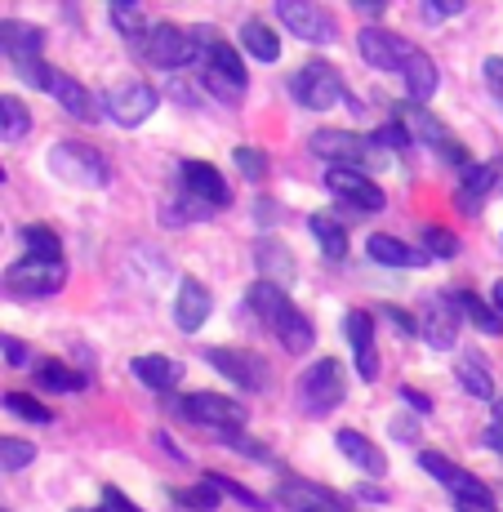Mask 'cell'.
Returning <instances> with one entry per match:
<instances>
[{"instance_id": "6da1fadb", "label": "cell", "mask_w": 503, "mask_h": 512, "mask_svg": "<svg viewBox=\"0 0 503 512\" xmlns=\"http://www.w3.org/2000/svg\"><path fill=\"white\" fill-rule=\"evenodd\" d=\"M250 308L259 312L263 321H268V330L276 334V343H281L285 352H294V357H299V352H308L312 343H317V330H312L308 312L294 308L290 294L276 290V285L254 281L250 285Z\"/></svg>"}, {"instance_id": "7a4b0ae2", "label": "cell", "mask_w": 503, "mask_h": 512, "mask_svg": "<svg viewBox=\"0 0 503 512\" xmlns=\"http://www.w3.org/2000/svg\"><path fill=\"white\" fill-rule=\"evenodd\" d=\"M196 36V45H201V58H205V85H210V94H219L223 103H241V94H245V63H241V54H236L232 45H223V41H214L210 32H192Z\"/></svg>"}, {"instance_id": "3957f363", "label": "cell", "mask_w": 503, "mask_h": 512, "mask_svg": "<svg viewBox=\"0 0 503 512\" xmlns=\"http://www.w3.org/2000/svg\"><path fill=\"white\" fill-rule=\"evenodd\" d=\"M343 392H348V383H343V370L339 361H317V366H308L299 374V388H294V397H299V410L312 419H325L330 410H339Z\"/></svg>"}, {"instance_id": "277c9868", "label": "cell", "mask_w": 503, "mask_h": 512, "mask_svg": "<svg viewBox=\"0 0 503 512\" xmlns=\"http://www.w3.org/2000/svg\"><path fill=\"white\" fill-rule=\"evenodd\" d=\"M179 415L187 423H196V428H214L223 432V437H236V428H245V406L232 397H223V392H192V397L179 401Z\"/></svg>"}, {"instance_id": "5b68a950", "label": "cell", "mask_w": 503, "mask_h": 512, "mask_svg": "<svg viewBox=\"0 0 503 512\" xmlns=\"http://www.w3.org/2000/svg\"><path fill=\"white\" fill-rule=\"evenodd\" d=\"M308 143H312V152L334 165V170H361L366 174V170L379 165V147H374L370 139H361V134H352V130H317Z\"/></svg>"}, {"instance_id": "8992f818", "label": "cell", "mask_w": 503, "mask_h": 512, "mask_svg": "<svg viewBox=\"0 0 503 512\" xmlns=\"http://www.w3.org/2000/svg\"><path fill=\"white\" fill-rule=\"evenodd\" d=\"M49 170H54V179L76 183V187H107V179H112L103 156H98L94 147H81V143L49 147Z\"/></svg>"}, {"instance_id": "52a82bcc", "label": "cell", "mask_w": 503, "mask_h": 512, "mask_svg": "<svg viewBox=\"0 0 503 512\" xmlns=\"http://www.w3.org/2000/svg\"><path fill=\"white\" fill-rule=\"evenodd\" d=\"M290 94L294 103L303 107V112H330V107H339L348 90H343V76L334 72L330 63H308L299 67V76L290 81Z\"/></svg>"}, {"instance_id": "ba28073f", "label": "cell", "mask_w": 503, "mask_h": 512, "mask_svg": "<svg viewBox=\"0 0 503 512\" xmlns=\"http://www.w3.org/2000/svg\"><path fill=\"white\" fill-rule=\"evenodd\" d=\"M67 281V263H49V259H18L14 268H5V290L23 294V299H49L58 294Z\"/></svg>"}, {"instance_id": "9c48e42d", "label": "cell", "mask_w": 503, "mask_h": 512, "mask_svg": "<svg viewBox=\"0 0 503 512\" xmlns=\"http://www.w3.org/2000/svg\"><path fill=\"white\" fill-rule=\"evenodd\" d=\"M143 54H147V63H152V67H170V72H174V67L196 63V58H201V45H196V36L183 32V27L156 23V27H147Z\"/></svg>"}, {"instance_id": "30bf717a", "label": "cell", "mask_w": 503, "mask_h": 512, "mask_svg": "<svg viewBox=\"0 0 503 512\" xmlns=\"http://www.w3.org/2000/svg\"><path fill=\"white\" fill-rule=\"evenodd\" d=\"M401 116H406V121H401V130H406L410 139L428 143L432 152L441 156V161H450V165H472V161H468V152L459 147V139H455V134H450L446 125H441L432 112H423V107L406 103V112H401Z\"/></svg>"}, {"instance_id": "8fae6325", "label": "cell", "mask_w": 503, "mask_h": 512, "mask_svg": "<svg viewBox=\"0 0 503 512\" xmlns=\"http://www.w3.org/2000/svg\"><path fill=\"white\" fill-rule=\"evenodd\" d=\"M276 18L290 27V36L308 45H330L334 41V18L312 0H276Z\"/></svg>"}, {"instance_id": "7c38bea8", "label": "cell", "mask_w": 503, "mask_h": 512, "mask_svg": "<svg viewBox=\"0 0 503 512\" xmlns=\"http://www.w3.org/2000/svg\"><path fill=\"white\" fill-rule=\"evenodd\" d=\"M325 187H330L334 196H339L343 205H352V210H366V214H379L383 205H388V196H383V187L370 179V174L361 170H330L325 174Z\"/></svg>"}, {"instance_id": "4fadbf2b", "label": "cell", "mask_w": 503, "mask_h": 512, "mask_svg": "<svg viewBox=\"0 0 503 512\" xmlns=\"http://www.w3.org/2000/svg\"><path fill=\"white\" fill-rule=\"evenodd\" d=\"M156 103H161V94H156L152 85L130 81V85H121V90L107 94V116H112L116 125H125V130H134V125H143L147 116L156 112Z\"/></svg>"}, {"instance_id": "5bb4252c", "label": "cell", "mask_w": 503, "mask_h": 512, "mask_svg": "<svg viewBox=\"0 0 503 512\" xmlns=\"http://www.w3.org/2000/svg\"><path fill=\"white\" fill-rule=\"evenodd\" d=\"M205 361H210L223 379H232L236 388H245V392H263V388H268V366H263L259 357H250V352L210 348V352H205Z\"/></svg>"}, {"instance_id": "9a60e30c", "label": "cell", "mask_w": 503, "mask_h": 512, "mask_svg": "<svg viewBox=\"0 0 503 512\" xmlns=\"http://www.w3.org/2000/svg\"><path fill=\"white\" fill-rule=\"evenodd\" d=\"M419 468L428 472V477H437L441 486H450L455 490V499H495L490 495V486L481 477H472L468 468H459L455 459H446V455H437V450H423L419 455Z\"/></svg>"}, {"instance_id": "2e32d148", "label": "cell", "mask_w": 503, "mask_h": 512, "mask_svg": "<svg viewBox=\"0 0 503 512\" xmlns=\"http://www.w3.org/2000/svg\"><path fill=\"white\" fill-rule=\"evenodd\" d=\"M419 334L432 343L437 352H450L459 339V308L450 294H428V303H423V326Z\"/></svg>"}, {"instance_id": "e0dca14e", "label": "cell", "mask_w": 503, "mask_h": 512, "mask_svg": "<svg viewBox=\"0 0 503 512\" xmlns=\"http://www.w3.org/2000/svg\"><path fill=\"white\" fill-rule=\"evenodd\" d=\"M179 179H183V192L192 196V201L210 205V210H223V205L232 201V187L223 183V174L214 170V165H205V161H183Z\"/></svg>"}, {"instance_id": "ac0fdd59", "label": "cell", "mask_w": 503, "mask_h": 512, "mask_svg": "<svg viewBox=\"0 0 503 512\" xmlns=\"http://www.w3.org/2000/svg\"><path fill=\"white\" fill-rule=\"evenodd\" d=\"M357 49L370 67H379V72H401V63H406V54L414 45L401 41V36H392V32H383V27H361Z\"/></svg>"}, {"instance_id": "d6986e66", "label": "cell", "mask_w": 503, "mask_h": 512, "mask_svg": "<svg viewBox=\"0 0 503 512\" xmlns=\"http://www.w3.org/2000/svg\"><path fill=\"white\" fill-rule=\"evenodd\" d=\"M343 334H348V343H352V357H357V374L366 383L379 379V348H374V321L366 317V312H348L343 317Z\"/></svg>"}, {"instance_id": "ffe728a7", "label": "cell", "mask_w": 503, "mask_h": 512, "mask_svg": "<svg viewBox=\"0 0 503 512\" xmlns=\"http://www.w3.org/2000/svg\"><path fill=\"white\" fill-rule=\"evenodd\" d=\"M0 49L14 58V67L27 63H41V49H45V32L36 23H23V18H5L0 23Z\"/></svg>"}, {"instance_id": "44dd1931", "label": "cell", "mask_w": 503, "mask_h": 512, "mask_svg": "<svg viewBox=\"0 0 503 512\" xmlns=\"http://www.w3.org/2000/svg\"><path fill=\"white\" fill-rule=\"evenodd\" d=\"M210 312H214L210 290H205L196 277H183L179 294H174V326H179L183 334H196L205 321H210Z\"/></svg>"}, {"instance_id": "7402d4cb", "label": "cell", "mask_w": 503, "mask_h": 512, "mask_svg": "<svg viewBox=\"0 0 503 512\" xmlns=\"http://www.w3.org/2000/svg\"><path fill=\"white\" fill-rule=\"evenodd\" d=\"M401 81H406L410 103L419 107V103H428V98L437 94L441 72H437V63H432V58L423 54V49H410V54H406V63H401Z\"/></svg>"}, {"instance_id": "603a6c76", "label": "cell", "mask_w": 503, "mask_h": 512, "mask_svg": "<svg viewBox=\"0 0 503 512\" xmlns=\"http://www.w3.org/2000/svg\"><path fill=\"white\" fill-rule=\"evenodd\" d=\"M281 495L294 499V508L299 512H357L348 499H339L334 490H325V486H312V481H285Z\"/></svg>"}, {"instance_id": "cb8c5ba5", "label": "cell", "mask_w": 503, "mask_h": 512, "mask_svg": "<svg viewBox=\"0 0 503 512\" xmlns=\"http://www.w3.org/2000/svg\"><path fill=\"white\" fill-rule=\"evenodd\" d=\"M130 370H134V379H143L152 392H170V388H179V379H183V366H179L174 357H165V352H147V357H134Z\"/></svg>"}, {"instance_id": "d4e9b609", "label": "cell", "mask_w": 503, "mask_h": 512, "mask_svg": "<svg viewBox=\"0 0 503 512\" xmlns=\"http://www.w3.org/2000/svg\"><path fill=\"white\" fill-rule=\"evenodd\" d=\"M254 263H259V272L263 277L259 281H268V285H290L294 281V272H299V263H294V254L285 250L281 241H259L254 245Z\"/></svg>"}, {"instance_id": "484cf974", "label": "cell", "mask_w": 503, "mask_h": 512, "mask_svg": "<svg viewBox=\"0 0 503 512\" xmlns=\"http://www.w3.org/2000/svg\"><path fill=\"white\" fill-rule=\"evenodd\" d=\"M366 250H370L374 263H383V268H423V263H428L423 250H414V245L397 241V236H388V232H374L366 241Z\"/></svg>"}, {"instance_id": "4316f807", "label": "cell", "mask_w": 503, "mask_h": 512, "mask_svg": "<svg viewBox=\"0 0 503 512\" xmlns=\"http://www.w3.org/2000/svg\"><path fill=\"white\" fill-rule=\"evenodd\" d=\"M49 94L58 98V107H63L67 116H76V121H98L94 112V94L85 90V85H76L67 72H54V81H49Z\"/></svg>"}, {"instance_id": "83f0119b", "label": "cell", "mask_w": 503, "mask_h": 512, "mask_svg": "<svg viewBox=\"0 0 503 512\" xmlns=\"http://www.w3.org/2000/svg\"><path fill=\"white\" fill-rule=\"evenodd\" d=\"M334 441H339V450H343V455H348V459H352V464H357L361 472H366V477H383V472H388V459H383V450L374 446L370 437H361V432L343 428Z\"/></svg>"}, {"instance_id": "f1b7e54d", "label": "cell", "mask_w": 503, "mask_h": 512, "mask_svg": "<svg viewBox=\"0 0 503 512\" xmlns=\"http://www.w3.org/2000/svg\"><path fill=\"white\" fill-rule=\"evenodd\" d=\"M495 179H499V165H463V187H459V205L468 214L481 210L490 192H495Z\"/></svg>"}, {"instance_id": "f546056e", "label": "cell", "mask_w": 503, "mask_h": 512, "mask_svg": "<svg viewBox=\"0 0 503 512\" xmlns=\"http://www.w3.org/2000/svg\"><path fill=\"white\" fill-rule=\"evenodd\" d=\"M455 379L463 383V392L477 401H495V379H490L486 361H481V352H463L455 361Z\"/></svg>"}, {"instance_id": "4dcf8cb0", "label": "cell", "mask_w": 503, "mask_h": 512, "mask_svg": "<svg viewBox=\"0 0 503 512\" xmlns=\"http://www.w3.org/2000/svg\"><path fill=\"white\" fill-rule=\"evenodd\" d=\"M241 49L254 63H276V58H281V41H276V32L268 23H259V18H250V23L241 27Z\"/></svg>"}, {"instance_id": "1f68e13d", "label": "cell", "mask_w": 503, "mask_h": 512, "mask_svg": "<svg viewBox=\"0 0 503 512\" xmlns=\"http://www.w3.org/2000/svg\"><path fill=\"white\" fill-rule=\"evenodd\" d=\"M308 232L317 236L321 254H325V259H330V263L348 259V232H343L334 219H325V214H312V219H308Z\"/></svg>"}, {"instance_id": "d6a6232c", "label": "cell", "mask_w": 503, "mask_h": 512, "mask_svg": "<svg viewBox=\"0 0 503 512\" xmlns=\"http://www.w3.org/2000/svg\"><path fill=\"white\" fill-rule=\"evenodd\" d=\"M450 299H455L459 317H468V321H472V326H477L481 334H503V321L495 317V308H486V303H481L472 290H455V294H450Z\"/></svg>"}, {"instance_id": "836d02e7", "label": "cell", "mask_w": 503, "mask_h": 512, "mask_svg": "<svg viewBox=\"0 0 503 512\" xmlns=\"http://www.w3.org/2000/svg\"><path fill=\"white\" fill-rule=\"evenodd\" d=\"M36 383H41V392H63V397L81 392V374L67 370L63 361H54V357H45L41 366H36Z\"/></svg>"}, {"instance_id": "e575fe53", "label": "cell", "mask_w": 503, "mask_h": 512, "mask_svg": "<svg viewBox=\"0 0 503 512\" xmlns=\"http://www.w3.org/2000/svg\"><path fill=\"white\" fill-rule=\"evenodd\" d=\"M27 130H32V112L18 98H0V139L18 143V139H27Z\"/></svg>"}, {"instance_id": "d590c367", "label": "cell", "mask_w": 503, "mask_h": 512, "mask_svg": "<svg viewBox=\"0 0 503 512\" xmlns=\"http://www.w3.org/2000/svg\"><path fill=\"white\" fill-rule=\"evenodd\" d=\"M23 245H27V259H49V263L63 259V241L49 228H36V223L23 228Z\"/></svg>"}, {"instance_id": "8d00e7d4", "label": "cell", "mask_w": 503, "mask_h": 512, "mask_svg": "<svg viewBox=\"0 0 503 512\" xmlns=\"http://www.w3.org/2000/svg\"><path fill=\"white\" fill-rule=\"evenodd\" d=\"M112 27L125 36V41H138V36H147V14L134 5V0H116L112 5Z\"/></svg>"}, {"instance_id": "74e56055", "label": "cell", "mask_w": 503, "mask_h": 512, "mask_svg": "<svg viewBox=\"0 0 503 512\" xmlns=\"http://www.w3.org/2000/svg\"><path fill=\"white\" fill-rule=\"evenodd\" d=\"M205 486H214V490H219V495H232L241 508L268 512V499H259V495H254V490H245V486H236L232 477H219V472H210V477H205Z\"/></svg>"}, {"instance_id": "f35d334b", "label": "cell", "mask_w": 503, "mask_h": 512, "mask_svg": "<svg viewBox=\"0 0 503 512\" xmlns=\"http://www.w3.org/2000/svg\"><path fill=\"white\" fill-rule=\"evenodd\" d=\"M36 459V446L32 441H18V437H0V468H9V472H18V468H27Z\"/></svg>"}, {"instance_id": "ab89813d", "label": "cell", "mask_w": 503, "mask_h": 512, "mask_svg": "<svg viewBox=\"0 0 503 512\" xmlns=\"http://www.w3.org/2000/svg\"><path fill=\"white\" fill-rule=\"evenodd\" d=\"M5 410H14L18 419H27V423H49L54 415L41 406L36 397H27V392H5Z\"/></svg>"}, {"instance_id": "60d3db41", "label": "cell", "mask_w": 503, "mask_h": 512, "mask_svg": "<svg viewBox=\"0 0 503 512\" xmlns=\"http://www.w3.org/2000/svg\"><path fill=\"white\" fill-rule=\"evenodd\" d=\"M423 245H428V259H455L459 254V236L446 228H423Z\"/></svg>"}, {"instance_id": "b9f144b4", "label": "cell", "mask_w": 503, "mask_h": 512, "mask_svg": "<svg viewBox=\"0 0 503 512\" xmlns=\"http://www.w3.org/2000/svg\"><path fill=\"white\" fill-rule=\"evenodd\" d=\"M232 161H236V170H241L245 179H263V174H268V156L254 152V147H236Z\"/></svg>"}, {"instance_id": "7bdbcfd3", "label": "cell", "mask_w": 503, "mask_h": 512, "mask_svg": "<svg viewBox=\"0 0 503 512\" xmlns=\"http://www.w3.org/2000/svg\"><path fill=\"white\" fill-rule=\"evenodd\" d=\"M179 504H183V508H192V512H214V508H219V490H214V486L183 490V495H179Z\"/></svg>"}, {"instance_id": "ee69618b", "label": "cell", "mask_w": 503, "mask_h": 512, "mask_svg": "<svg viewBox=\"0 0 503 512\" xmlns=\"http://www.w3.org/2000/svg\"><path fill=\"white\" fill-rule=\"evenodd\" d=\"M18 76H23V81L32 85V90H49V81H54V67H49L45 58H41V63H27V67H18Z\"/></svg>"}, {"instance_id": "f6af8a7d", "label": "cell", "mask_w": 503, "mask_h": 512, "mask_svg": "<svg viewBox=\"0 0 503 512\" xmlns=\"http://www.w3.org/2000/svg\"><path fill=\"white\" fill-rule=\"evenodd\" d=\"M419 14H423V23H441V18L463 14V0H441V5H432V0H428V5H423Z\"/></svg>"}, {"instance_id": "bcb514c9", "label": "cell", "mask_w": 503, "mask_h": 512, "mask_svg": "<svg viewBox=\"0 0 503 512\" xmlns=\"http://www.w3.org/2000/svg\"><path fill=\"white\" fill-rule=\"evenodd\" d=\"M0 352H5L9 366H27V348L14 339V334H0Z\"/></svg>"}, {"instance_id": "7dc6e473", "label": "cell", "mask_w": 503, "mask_h": 512, "mask_svg": "<svg viewBox=\"0 0 503 512\" xmlns=\"http://www.w3.org/2000/svg\"><path fill=\"white\" fill-rule=\"evenodd\" d=\"M103 508H107V512H143L138 504H130V499H125L116 486H107V490H103Z\"/></svg>"}, {"instance_id": "c3c4849f", "label": "cell", "mask_w": 503, "mask_h": 512, "mask_svg": "<svg viewBox=\"0 0 503 512\" xmlns=\"http://www.w3.org/2000/svg\"><path fill=\"white\" fill-rule=\"evenodd\" d=\"M383 317L392 321V326H397L401 334H419V326H414V321L406 317V312H397V308H383Z\"/></svg>"}, {"instance_id": "681fc988", "label": "cell", "mask_w": 503, "mask_h": 512, "mask_svg": "<svg viewBox=\"0 0 503 512\" xmlns=\"http://www.w3.org/2000/svg\"><path fill=\"white\" fill-rule=\"evenodd\" d=\"M392 437H397V441H414V437H419V428H414V419L401 415V419H392Z\"/></svg>"}, {"instance_id": "f907efd6", "label": "cell", "mask_w": 503, "mask_h": 512, "mask_svg": "<svg viewBox=\"0 0 503 512\" xmlns=\"http://www.w3.org/2000/svg\"><path fill=\"white\" fill-rule=\"evenodd\" d=\"M455 508L459 512H499L495 499H455Z\"/></svg>"}, {"instance_id": "816d5d0a", "label": "cell", "mask_w": 503, "mask_h": 512, "mask_svg": "<svg viewBox=\"0 0 503 512\" xmlns=\"http://www.w3.org/2000/svg\"><path fill=\"white\" fill-rule=\"evenodd\" d=\"M486 81L503 94V58H486Z\"/></svg>"}, {"instance_id": "f5cc1de1", "label": "cell", "mask_w": 503, "mask_h": 512, "mask_svg": "<svg viewBox=\"0 0 503 512\" xmlns=\"http://www.w3.org/2000/svg\"><path fill=\"white\" fill-rule=\"evenodd\" d=\"M401 397H406V401H410V406H414V410H423V415H428V410H432V401H428V397H423V392H419V388H401Z\"/></svg>"}, {"instance_id": "db71d44e", "label": "cell", "mask_w": 503, "mask_h": 512, "mask_svg": "<svg viewBox=\"0 0 503 512\" xmlns=\"http://www.w3.org/2000/svg\"><path fill=\"white\" fill-rule=\"evenodd\" d=\"M357 499H366V504H388V495H383L379 486H357Z\"/></svg>"}, {"instance_id": "11a10c76", "label": "cell", "mask_w": 503, "mask_h": 512, "mask_svg": "<svg viewBox=\"0 0 503 512\" xmlns=\"http://www.w3.org/2000/svg\"><path fill=\"white\" fill-rule=\"evenodd\" d=\"M254 219H259L263 228H272L276 223V201H259V214H254Z\"/></svg>"}, {"instance_id": "9f6ffc18", "label": "cell", "mask_w": 503, "mask_h": 512, "mask_svg": "<svg viewBox=\"0 0 503 512\" xmlns=\"http://www.w3.org/2000/svg\"><path fill=\"white\" fill-rule=\"evenodd\" d=\"M490 308H495V317L503 321V281L490 285Z\"/></svg>"}, {"instance_id": "6f0895ef", "label": "cell", "mask_w": 503, "mask_h": 512, "mask_svg": "<svg viewBox=\"0 0 503 512\" xmlns=\"http://www.w3.org/2000/svg\"><path fill=\"white\" fill-rule=\"evenodd\" d=\"M486 446L495 450V455H503V428L495 423V428H486Z\"/></svg>"}, {"instance_id": "680465c9", "label": "cell", "mask_w": 503, "mask_h": 512, "mask_svg": "<svg viewBox=\"0 0 503 512\" xmlns=\"http://www.w3.org/2000/svg\"><path fill=\"white\" fill-rule=\"evenodd\" d=\"M495 423L503 428V392H495Z\"/></svg>"}, {"instance_id": "91938a15", "label": "cell", "mask_w": 503, "mask_h": 512, "mask_svg": "<svg viewBox=\"0 0 503 512\" xmlns=\"http://www.w3.org/2000/svg\"><path fill=\"white\" fill-rule=\"evenodd\" d=\"M72 512H107V508H72Z\"/></svg>"}, {"instance_id": "94428289", "label": "cell", "mask_w": 503, "mask_h": 512, "mask_svg": "<svg viewBox=\"0 0 503 512\" xmlns=\"http://www.w3.org/2000/svg\"><path fill=\"white\" fill-rule=\"evenodd\" d=\"M0 183H5V165H0Z\"/></svg>"}, {"instance_id": "6125c7cd", "label": "cell", "mask_w": 503, "mask_h": 512, "mask_svg": "<svg viewBox=\"0 0 503 512\" xmlns=\"http://www.w3.org/2000/svg\"><path fill=\"white\" fill-rule=\"evenodd\" d=\"M0 512H5V508H0Z\"/></svg>"}]
</instances>
